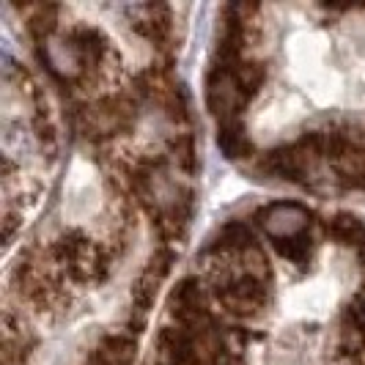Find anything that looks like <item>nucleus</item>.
I'll return each mask as SVG.
<instances>
[{
	"label": "nucleus",
	"mask_w": 365,
	"mask_h": 365,
	"mask_svg": "<svg viewBox=\"0 0 365 365\" xmlns=\"http://www.w3.org/2000/svg\"><path fill=\"white\" fill-rule=\"evenodd\" d=\"M55 256L69 269L74 280H93L102 274V267H105V258L96 250V245H91V239H86L80 231L58 239Z\"/></svg>",
	"instance_id": "nucleus-1"
},
{
	"label": "nucleus",
	"mask_w": 365,
	"mask_h": 365,
	"mask_svg": "<svg viewBox=\"0 0 365 365\" xmlns=\"http://www.w3.org/2000/svg\"><path fill=\"white\" fill-rule=\"evenodd\" d=\"M206 99H209V108L217 115V124H228V121H237L239 110L245 108L247 96L239 88L237 74L234 69H215L212 77H209V91H206Z\"/></svg>",
	"instance_id": "nucleus-2"
},
{
	"label": "nucleus",
	"mask_w": 365,
	"mask_h": 365,
	"mask_svg": "<svg viewBox=\"0 0 365 365\" xmlns=\"http://www.w3.org/2000/svg\"><path fill=\"white\" fill-rule=\"evenodd\" d=\"M264 231L277 242H289V239L302 237V231L311 222V212L299 203H272L264 212H258Z\"/></svg>",
	"instance_id": "nucleus-3"
},
{
	"label": "nucleus",
	"mask_w": 365,
	"mask_h": 365,
	"mask_svg": "<svg viewBox=\"0 0 365 365\" xmlns=\"http://www.w3.org/2000/svg\"><path fill=\"white\" fill-rule=\"evenodd\" d=\"M316 151H313L305 140H299L297 146H286V148H274L264 157L261 168L267 173H272L277 179H289V182H299L302 176H308V170L316 163Z\"/></svg>",
	"instance_id": "nucleus-4"
},
{
	"label": "nucleus",
	"mask_w": 365,
	"mask_h": 365,
	"mask_svg": "<svg viewBox=\"0 0 365 365\" xmlns=\"http://www.w3.org/2000/svg\"><path fill=\"white\" fill-rule=\"evenodd\" d=\"M41 58L47 63V69L61 77V80H74L80 77L83 69H86V61H83V53L77 50V44L69 38H58L50 36L41 41Z\"/></svg>",
	"instance_id": "nucleus-5"
},
{
	"label": "nucleus",
	"mask_w": 365,
	"mask_h": 365,
	"mask_svg": "<svg viewBox=\"0 0 365 365\" xmlns=\"http://www.w3.org/2000/svg\"><path fill=\"white\" fill-rule=\"evenodd\" d=\"M220 299L222 305L237 316H256L261 308H264V283L256 280V277H237L231 283H222L220 289Z\"/></svg>",
	"instance_id": "nucleus-6"
},
{
	"label": "nucleus",
	"mask_w": 365,
	"mask_h": 365,
	"mask_svg": "<svg viewBox=\"0 0 365 365\" xmlns=\"http://www.w3.org/2000/svg\"><path fill=\"white\" fill-rule=\"evenodd\" d=\"M135 113L127 99H102L86 113V129L96 135H115L132 124Z\"/></svg>",
	"instance_id": "nucleus-7"
},
{
	"label": "nucleus",
	"mask_w": 365,
	"mask_h": 365,
	"mask_svg": "<svg viewBox=\"0 0 365 365\" xmlns=\"http://www.w3.org/2000/svg\"><path fill=\"white\" fill-rule=\"evenodd\" d=\"M138 344L129 335H108L93 349L86 365H135Z\"/></svg>",
	"instance_id": "nucleus-8"
},
{
	"label": "nucleus",
	"mask_w": 365,
	"mask_h": 365,
	"mask_svg": "<svg viewBox=\"0 0 365 365\" xmlns=\"http://www.w3.org/2000/svg\"><path fill=\"white\" fill-rule=\"evenodd\" d=\"M332 163H335L338 176H341L349 187H365V148L349 143Z\"/></svg>",
	"instance_id": "nucleus-9"
},
{
	"label": "nucleus",
	"mask_w": 365,
	"mask_h": 365,
	"mask_svg": "<svg viewBox=\"0 0 365 365\" xmlns=\"http://www.w3.org/2000/svg\"><path fill=\"white\" fill-rule=\"evenodd\" d=\"M327 231L338 242H344V245H360V247L365 245L363 220L354 217V215H346V212H341V215H335V217L329 220Z\"/></svg>",
	"instance_id": "nucleus-10"
},
{
	"label": "nucleus",
	"mask_w": 365,
	"mask_h": 365,
	"mask_svg": "<svg viewBox=\"0 0 365 365\" xmlns=\"http://www.w3.org/2000/svg\"><path fill=\"white\" fill-rule=\"evenodd\" d=\"M217 146L222 148L225 157L237 160V157H245L250 151V143L245 138V129L239 127V121H228V124H220L217 127Z\"/></svg>",
	"instance_id": "nucleus-11"
},
{
	"label": "nucleus",
	"mask_w": 365,
	"mask_h": 365,
	"mask_svg": "<svg viewBox=\"0 0 365 365\" xmlns=\"http://www.w3.org/2000/svg\"><path fill=\"white\" fill-rule=\"evenodd\" d=\"M217 247H237V250H250L253 247V234L245 222H228L220 231Z\"/></svg>",
	"instance_id": "nucleus-12"
},
{
	"label": "nucleus",
	"mask_w": 365,
	"mask_h": 365,
	"mask_svg": "<svg viewBox=\"0 0 365 365\" xmlns=\"http://www.w3.org/2000/svg\"><path fill=\"white\" fill-rule=\"evenodd\" d=\"M234 74H237L239 88L245 91L247 99L264 86V66L261 63H239L237 69H234Z\"/></svg>",
	"instance_id": "nucleus-13"
},
{
	"label": "nucleus",
	"mask_w": 365,
	"mask_h": 365,
	"mask_svg": "<svg viewBox=\"0 0 365 365\" xmlns=\"http://www.w3.org/2000/svg\"><path fill=\"white\" fill-rule=\"evenodd\" d=\"M277 250H280V256H286L294 264H305L308 256H311V239L297 237V239H289L286 245L277 242Z\"/></svg>",
	"instance_id": "nucleus-14"
},
{
	"label": "nucleus",
	"mask_w": 365,
	"mask_h": 365,
	"mask_svg": "<svg viewBox=\"0 0 365 365\" xmlns=\"http://www.w3.org/2000/svg\"><path fill=\"white\" fill-rule=\"evenodd\" d=\"M245 261H247V277H256V280H264L267 274V258L258 253V247H250L245 250Z\"/></svg>",
	"instance_id": "nucleus-15"
},
{
	"label": "nucleus",
	"mask_w": 365,
	"mask_h": 365,
	"mask_svg": "<svg viewBox=\"0 0 365 365\" xmlns=\"http://www.w3.org/2000/svg\"><path fill=\"white\" fill-rule=\"evenodd\" d=\"M195 146H192V138H182V140H176V157H179V163L187 168V170H192L195 168Z\"/></svg>",
	"instance_id": "nucleus-16"
},
{
	"label": "nucleus",
	"mask_w": 365,
	"mask_h": 365,
	"mask_svg": "<svg viewBox=\"0 0 365 365\" xmlns=\"http://www.w3.org/2000/svg\"><path fill=\"white\" fill-rule=\"evenodd\" d=\"M360 253H363V261H365V245H363V247H360Z\"/></svg>",
	"instance_id": "nucleus-17"
}]
</instances>
